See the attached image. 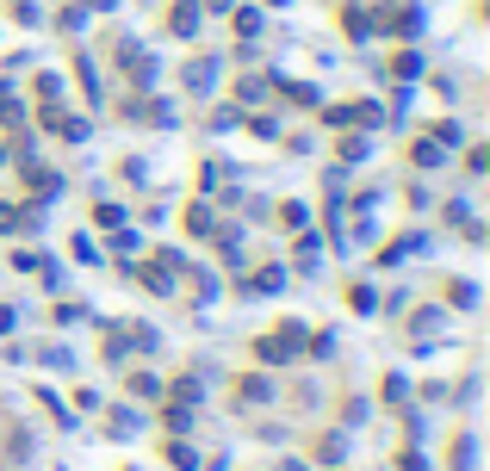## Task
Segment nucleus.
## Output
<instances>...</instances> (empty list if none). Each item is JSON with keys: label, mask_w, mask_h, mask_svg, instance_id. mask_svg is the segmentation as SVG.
Segmentation results:
<instances>
[{"label": "nucleus", "mask_w": 490, "mask_h": 471, "mask_svg": "<svg viewBox=\"0 0 490 471\" xmlns=\"http://www.w3.org/2000/svg\"><path fill=\"white\" fill-rule=\"evenodd\" d=\"M199 25V6H174V31H193Z\"/></svg>", "instance_id": "f257e3e1"}]
</instances>
